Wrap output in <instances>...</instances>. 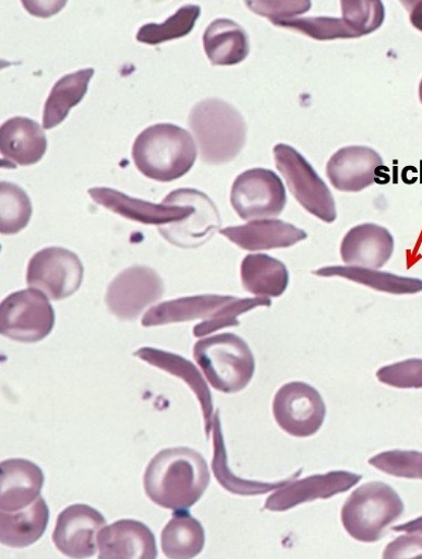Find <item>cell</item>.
<instances>
[{
  "mask_svg": "<svg viewBox=\"0 0 422 559\" xmlns=\"http://www.w3.org/2000/svg\"><path fill=\"white\" fill-rule=\"evenodd\" d=\"M204 457L188 447L158 453L144 474V490L154 504L173 512L196 504L209 484Z\"/></svg>",
  "mask_w": 422,
  "mask_h": 559,
  "instance_id": "cell-1",
  "label": "cell"
},
{
  "mask_svg": "<svg viewBox=\"0 0 422 559\" xmlns=\"http://www.w3.org/2000/svg\"><path fill=\"white\" fill-rule=\"evenodd\" d=\"M132 155L143 176L168 183L191 171L197 148L186 130L165 123L143 131L134 142Z\"/></svg>",
  "mask_w": 422,
  "mask_h": 559,
  "instance_id": "cell-2",
  "label": "cell"
},
{
  "mask_svg": "<svg viewBox=\"0 0 422 559\" xmlns=\"http://www.w3.org/2000/svg\"><path fill=\"white\" fill-rule=\"evenodd\" d=\"M189 126L204 163L221 165L233 160L246 141V124L240 111L219 98H206L191 110Z\"/></svg>",
  "mask_w": 422,
  "mask_h": 559,
  "instance_id": "cell-3",
  "label": "cell"
},
{
  "mask_svg": "<svg viewBox=\"0 0 422 559\" xmlns=\"http://www.w3.org/2000/svg\"><path fill=\"white\" fill-rule=\"evenodd\" d=\"M193 357L209 384L224 394L239 393L248 386L255 371L250 347L233 333L198 341Z\"/></svg>",
  "mask_w": 422,
  "mask_h": 559,
  "instance_id": "cell-4",
  "label": "cell"
},
{
  "mask_svg": "<svg viewBox=\"0 0 422 559\" xmlns=\"http://www.w3.org/2000/svg\"><path fill=\"white\" fill-rule=\"evenodd\" d=\"M403 511V502L394 488L382 481L366 483L345 502L341 522L355 540L375 543Z\"/></svg>",
  "mask_w": 422,
  "mask_h": 559,
  "instance_id": "cell-5",
  "label": "cell"
},
{
  "mask_svg": "<svg viewBox=\"0 0 422 559\" xmlns=\"http://www.w3.org/2000/svg\"><path fill=\"white\" fill-rule=\"evenodd\" d=\"M274 155L277 169L301 206L315 217L334 223L337 219L334 195L312 165L287 144L276 145Z\"/></svg>",
  "mask_w": 422,
  "mask_h": 559,
  "instance_id": "cell-6",
  "label": "cell"
},
{
  "mask_svg": "<svg viewBox=\"0 0 422 559\" xmlns=\"http://www.w3.org/2000/svg\"><path fill=\"white\" fill-rule=\"evenodd\" d=\"M55 325L56 311L39 290L15 293L0 306V333L14 342L39 343Z\"/></svg>",
  "mask_w": 422,
  "mask_h": 559,
  "instance_id": "cell-7",
  "label": "cell"
},
{
  "mask_svg": "<svg viewBox=\"0 0 422 559\" xmlns=\"http://www.w3.org/2000/svg\"><path fill=\"white\" fill-rule=\"evenodd\" d=\"M288 203L280 177L272 170L251 169L240 175L231 190V204L244 221L278 217Z\"/></svg>",
  "mask_w": 422,
  "mask_h": 559,
  "instance_id": "cell-8",
  "label": "cell"
},
{
  "mask_svg": "<svg viewBox=\"0 0 422 559\" xmlns=\"http://www.w3.org/2000/svg\"><path fill=\"white\" fill-rule=\"evenodd\" d=\"M84 266L80 258L64 248H46L29 261L27 285L50 300L60 301L73 296L81 287Z\"/></svg>",
  "mask_w": 422,
  "mask_h": 559,
  "instance_id": "cell-9",
  "label": "cell"
},
{
  "mask_svg": "<svg viewBox=\"0 0 422 559\" xmlns=\"http://www.w3.org/2000/svg\"><path fill=\"white\" fill-rule=\"evenodd\" d=\"M326 413L319 391L305 382L286 383L275 396V419L284 431L293 437L306 438L318 432Z\"/></svg>",
  "mask_w": 422,
  "mask_h": 559,
  "instance_id": "cell-10",
  "label": "cell"
},
{
  "mask_svg": "<svg viewBox=\"0 0 422 559\" xmlns=\"http://www.w3.org/2000/svg\"><path fill=\"white\" fill-rule=\"evenodd\" d=\"M180 202L193 206V212L180 223H172L158 228V233L171 245L194 249L203 246L222 227L219 210L205 193L194 189H180L170 193L164 204L174 205Z\"/></svg>",
  "mask_w": 422,
  "mask_h": 559,
  "instance_id": "cell-11",
  "label": "cell"
},
{
  "mask_svg": "<svg viewBox=\"0 0 422 559\" xmlns=\"http://www.w3.org/2000/svg\"><path fill=\"white\" fill-rule=\"evenodd\" d=\"M165 285L160 275L144 265H134L120 273L109 286L105 302L119 319L133 321L150 305L160 300Z\"/></svg>",
  "mask_w": 422,
  "mask_h": 559,
  "instance_id": "cell-12",
  "label": "cell"
},
{
  "mask_svg": "<svg viewBox=\"0 0 422 559\" xmlns=\"http://www.w3.org/2000/svg\"><path fill=\"white\" fill-rule=\"evenodd\" d=\"M107 526V520L95 509L75 504L59 516L52 542L70 558H89L98 548V533Z\"/></svg>",
  "mask_w": 422,
  "mask_h": 559,
  "instance_id": "cell-13",
  "label": "cell"
},
{
  "mask_svg": "<svg viewBox=\"0 0 422 559\" xmlns=\"http://www.w3.org/2000/svg\"><path fill=\"white\" fill-rule=\"evenodd\" d=\"M384 160L366 146H347L336 152L327 164V176L335 189L358 193L376 183Z\"/></svg>",
  "mask_w": 422,
  "mask_h": 559,
  "instance_id": "cell-14",
  "label": "cell"
},
{
  "mask_svg": "<svg viewBox=\"0 0 422 559\" xmlns=\"http://www.w3.org/2000/svg\"><path fill=\"white\" fill-rule=\"evenodd\" d=\"M362 479L361 475L349 472H330L313 475L300 480H291L268 497L265 510L286 512L303 502L328 499L346 492Z\"/></svg>",
  "mask_w": 422,
  "mask_h": 559,
  "instance_id": "cell-15",
  "label": "cell"
},
{
  "mask_svg": "<svg viewBox=\"0 0 422 559\" xmlns=\"http://www.w3.org/2000/svg\"><path fill=\"white\" fill-rule=\"evenodd\" d=\"M88 194L97 204L142 225L166 226L185 219L193 212V206L185 202L154 204L109 188H93Z\"/></svg>",
  "mask_w": 422,
  "mask_h": 559,
  "instance_id": "cell-16",
  "label": "cell"
},
{
  "mask_svg": "<svg viewBox=\"0 0 422 559\" xmlns=\"http://www.w3.org/2000/svg\"><path fill=\"white\" fill-rule=\"evenodd\" d=\"M99 559H155L156 540L141 522L122 520L105 526L97 536Z\"/></svg>",
  "mask_w": 422,
  "mask_h": 559,
  "instance_id": "cell-17",
  "label": "cell"
},
{
  "mask_svg": "<svg viewBox=\"0 0 422 559\" xmlns=\"http://www.w3.org/2000/svg\"><path fill=\"white\" fill-rule=\"evenodd\" d=\"M395 251V240L384 227L374 223L352 228L340 247L342 261L351 266L381 269L387 264Z\"/></svg>",
  "mask_w": 422,
  "mask_h": 559,
  "instance_id": "cell-18",
  "label": "cell"
},
{
  "mask_svg": "<svg viewBox=\"0 0 422 559\" xmlns=\"http://www.w3.org/2000/svg\"><path fill=\"white\" fill-rule=\"evenodd\" d=\"M44 481L43 471L27 460L3 462L0 465V511L19 512L31 507L40 496Z\"/></svg>",
  "mask_w": 422,
  "mask_h": 559,
  "instance_id": "cell-19",
  "label": "cell"
},
{
  "mask_svg": "<svg viewBox=\"0 0 422 559\" xmlns=\"http://www.w3.org/2000/svg\"><path fill=\"white\" fill-rule=\"evenodd\" d=\"M220 234L246 251L286 249L305 240V231L282 219L251 221L245 226L230 227Z\"/></svg>",
  "mask_w": 422,
  "mask_h": 559,
  "instance_id": "cell-20",
  "label": "cell"
},
{
  "mask_svg": "<svg viewBox=\"0 0 422 559\" xmlns=\"http://www.w3.org/2000/svg\"><path fill=\"white\" fill-rule=\"evenodd\" d=\"M47 151V139L40 126L27 118H13L0 129V153L3 166H28L38 163Z\"/></svg>",
  "mask_w": 422,
  "mask_h": 559,
  "instance_id": "cell-21",
  "label": "cell"
},
{
  "mask_svg": "<svg viewBox=\"0 0 422 559\" xmlns=\"http://www.w3.org/2000/svg\"><path fill=\"white\" fill-rule=\"evenodd\" d=\"M134 356L158 369L178 377L192 389L201 405L205 432L208 438L214 426V400L198 369L185 358L160 349L144 347L135 352Z\"/></svg>",
  "mask_w": 422,
  "mask_h": 559,
  "instance_id": "cell-22",
  "label": "cell"
},
{
  "mask_svg": "<svg viewBox=\"0 0 422 559\" xmlns=\"http://www.w3.org/2000/svg\"><path fill=\"white\" fill-rule=\"evenodd\" d=\"M233 299L231 296L203 295L167 301L150 308L143 317L142 325L150 328L196 319L210 320Z\"/></svg>",
  "mask_w": 422,
  "mask_h": 559,
  "instance_id": "cell-23",
  "label": "cell"
},
{
  "mask_svg": "<svg viewBox=\"0 0 422 559\" xmlns=\"http://www.w3.org/2000/svg\"><path fill=\"white\" fill-rule=\"evenodd\" d=\"M207 59L215 67L242 63L250 52L249 36L238 23L220 19L210 23L203 35Z\"/></svg>",
  "mask_w": 422,
  "mask_h": 559,
  "instance_id": "cell-24",
  "label": "cell"
},
{
  "mask_svg": "<svg viewBox=\"0 0 422 559\" xmlns=\"http://www.w3.org/2000/svg\"><path fill=\"white\" fill-rule=\"evenodd\" d=\"M241 282L243 288L265 298L281 297L288 289L290 274L287 265L268 254L246 255L241 263Z\"/></svg>",
  "mask_w": 422,
  "mask_h": 559,
  "instance_id": "cell-25",
  "label": "cell"
},
{
  "mask_svg": "<svg viewBox=\"0 0 422 559\" xmlns=\"http://www.w3.org/2000/svg\"><path fill=\"white\" fill-rule=\"evenodd\" d=\"M316 276H339L349 282L362 285L373 290L389 295H415L422 293V280L418 277L401 276L390 272L375 269H365L351 265L326 266L312 272Z\"/></svg>",
  "mask_w": 422,
  "mask_h": 559,
  "instance_id": "cell-26",
  "label": "cell"
},
{
  "mask_svg": "<svg viewBox=\"0 0 422 559\" xmlns=\"http://www.w3.org/2000/svg\"><path fill=\"white\" fill-rule=\"evenodd\" d=\"M49 509L40 496L31 507L19 512L0 515V542L13 548H24L36 543L46 532Z\"/></svg>",
  "mask_w": 422,
  "mask_h": 559,
  "instance_id": "cell-27",
  "label": "cell"
},
{
  "mask_svg": "<svg viewBox=\"0 0 422 559\" xmlns=\"http://www.w3.org/2000/svg\"><path fill=\"white\" fill-rule=\"evenodd\" d=\"M94 73L93 69L77 71L62 78L52 87L44 107L43 127L45 130L55 129L67 120L70 110L79 105L86 95Z\"/></svg>",
  "mask_w": 422,
  "mask_h": 559,
  "instance_id": "cell-28",
  "label": "cell"
},
{
  "mask_svg": "<svg viewBox=\"0 0 422 559\" xmlns=\"http://www.w3.org/2000/svg\"><path fill=\"white\" fill-rule=\"evenodd\" d=\"M214 460L213 471L220 483V485L228 491L240 496H255L263 495L269 491H275L291 480L296 479L302 473V469L297 472L289 479L278 483H262L255 480H246L236 476L228 466V456L226 450V442L222 432V426L219 412L214 417Z\"/></svg>",
  "mask_w": 422,
  "mask_h": 559,
  "instance_id": "cell-29",
  "label": "cell"
},
{
  "mask_svg": "<svg viewBox=\"0 0 422 559\" xmlns=\"http://www.w3.org/2000/svg\"><path fill=\"white\" fill-rule=\"evenodd\" d=\"M205 544V532L188 511L174 512L162 532V549L171 559H191L200 555Z\"/></svg>",
  "mask_w": 422,
  "mask_h": 559,
  "instance_id": "cell-30",
  "label": "cell"
},
{
  "mask_svg": "<svg viewBox=\"0 0 422 559\" xmlns=\"http://www.w3.org/2000/svg\"><path fill=\"white\" fill-rule=\"evenodd\" d=\"M0 233L14 236L24 230L31 221L33 207L26 192L16 185L3 181L0 183Z\"/></svg>",
  "mask_w": 422,
  "mask_h": 559,
  "instance_id": "cell-31",
  "label": "cell"
},
{
  "mask_svg": "<svg viewBox=\"0 0 422 559\" xmlns=\"http://www.w3.org/2000/svg\"><path fill=\"white\" fill-rule=\"evenodd\" d=\"M201 15L197 5H185L164 24H146L136 35L140 43L158 45L189 35Z\"/></svg>",
  "mask_w": 422,
  "mask_h": 559,
  "instance_id": "cell-32",
  "label": "cell"
},
{
  "mask_svg": "<svg viewBox=\"0 0 422 559\" xmlns=\"http://www.w3.org/2000/svg\"><path fill=\"white\" fill-rule=\"evenodd\" d=\"M274 25L299 32L315 40L359 38L343 19L308 17L275 21Z\"/></svg>",
  "mask_w": 422,
  "mask_h": 559,
  "instance_id": "cell-33",
  "label": "cell"
},
{
  "mask_svg": "<svg viewBox=\"0 0 422 559\" xmlns=\"http://www.w3.org/2000/svg\"><path fill=\"white\" fill-rule=\"evenodd\" d=\"M342 19L358 37L372 34L385 22V8L378 0H342Z\"/></svg>",
  "mask_w": 422,
  "mask_h": 559,
  "instance_id": "cell-34",
  "label": "cell"
},
{
  "mask_svg": "<svg viewBox=\"0 0 422 559\" xmlns=\"http://www.w3.org/2000/svg\"><path fill=\"white\" fill-rule=\"evenodd\" d=\"M273 301L270 298L257 297L249 299L234 298L231 302L226 305L216 318L205 320L194 326V335L196 338L204 337V335L214 333L218 330L228 326H238L240 324L239 317L249 312L257 307H272Z\"/></svg>",
  "mask_w": 422,
  "mask_h": 559,
  "instance_id": "cell-35",
  "label": "cell"
},
{
  "mask_svg": "<svg viewBox=\"0 0 422 559\" xmlns=\"http://www.w3.org/2000/svg\"><path fill=\"white\" fill-rule=\"evenodd\" d=\"M369 464L395 477L422 480V453L415 451L385 452Z\"/></svg>",
  "mask_w": 422,
  "mask_h": 559,
  "instance_id": "cell-36",
  "label": "cell"
},
{
  "mask_svg": "<svg viewBox=\"0 0 422 559\" xmlns=\"http://www.w3.org/2000/svg\"><path fill=\"white\" fill-rule=\"evenodd\" d=\"M381 382L398 389L422 388V359H409L377 371Z\"/></svg>",
  "mask_w": 422,
  "mask_h": 559,
  "instance_id": "cell-37",
  "label": "cell"
},
{
  "mask_svg": "<svg viewBox=\"0 0 422 559\" xmlns=\"http://www.w3.org/2000/svg\"><path fill=\"white\" fill-rule=\"evenodd\" d=\"M246 7L256 15L267 17L270 22L293 20L297 16L306 13L311 9V2H246Z\"/></svg>",
  "mask_w": 422,
  "mask_h": 559,
  "instance_id": "cell-38",
  "label": "cell"
},
{
  "mask_svg": "<svg viewBox=\"0 0 422 559\" xmlns=\"http://www.w3.org/2000/svg\"><path fill=\"white\" fill-rule=\"evenodd\" d=\"M401 536L391 542L385 549L384 558H422V536Z\"/></svg>",
  "mask_w": 422,
  "mask_h": 559,
  "instance_id": "cell-39",
  "label": "cell"
},
{
  "mask_svg": "<svg viewBox=\"0 0 422 559\" xmlns=\"http://www.w3.org/2000/svg\"><path fill=\"white\" fill-rule=\"evenodd\" d=\"M23 4H24L25 9L29 12V14H33L35 16L47 17V16H51V15L59 13L64 8V5L67 3L65 2H62V3L56 2V3L49 4V3L23 2Z\"/></svg>",
  "mask_w": 422,
  "mask_h": 559,
  "instance_id": "cell-40",
  "label": "cell"
},
{
  "mask_svg": "<svg viewBox=\"0 0 422 559\" xmlns=\"http://www.w3.org/2000/svg\"><path fill=\"white\" fill-rule=\"evenodd\" d=\"M409 12L410 23L422 32V0H406L401 2Z\"/></svg>",
  "mask_w": 422,
  "mask_h": 559,
  "instance_id": "cell-41",
  "label": "cell"
},
{
  "mask_svg": "<svg viewBox=\"0 0 422 559\" xmlns=\"http://www.w3.org/2000/svg\"><path fill=\"white\" fill-rule=\"evenodd\" d=\"M395 532H406L413 534H422V518L411 521L407 524H402L393 528Z\"/></svg>",
  "mask_w": 422,
  "mask_h": 559,
  "instance_id": "cell-42",
  "label": "cell"
},
{
  "mask_svg": "<svg viewBox=\"0 0 422 559\" xmlns=\"http://www.w3.org/2000/svg\"><path fill=\"white\" fill-rule=\"evenodd\" d=\"M419 98H420V102L422 103V81L420 82V85H419Z\"/></svg>",
  "mask_w": 422,
  "mask_h": 559,
  "instance_id": "cell-43",
  "label": "cell"
}]
</instances>
